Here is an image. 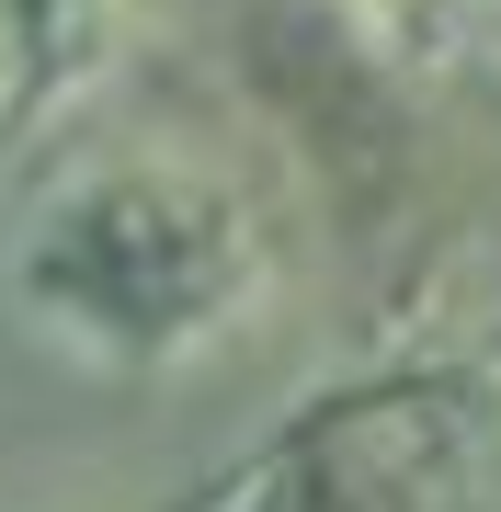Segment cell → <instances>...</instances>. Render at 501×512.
<instances>
[{"label":"cell","instance_id":"cell-1","mask_svg":"<svg viewBox=\"0 0 501 512\" xmlns=\"http://www.w3.org/2000/svg\"><path fill=\"white\" fill-rule=\"evenodd\" d=\"M262 285H274L262 217L194 160H103V171H80V183H57L35 205V228L12 251L23 319L46 342L92 353V365H126V376L217 353L262 308Z\"/></svg>","mask_w":501,"mask_h":512},{"label":"cell","instance_id":"cell-2","mask_svg":"<svg viewBox=\"0 0 501 512\" xmlns=\"http://www.w3.org/2000/svg\"><path fill=\"white\" fill-rule=\"evenodd\" d=\"M126 57V0H0V137L46 126Z\"/></svg>","mask_w":501,"mask_h":512}]
</instances>
